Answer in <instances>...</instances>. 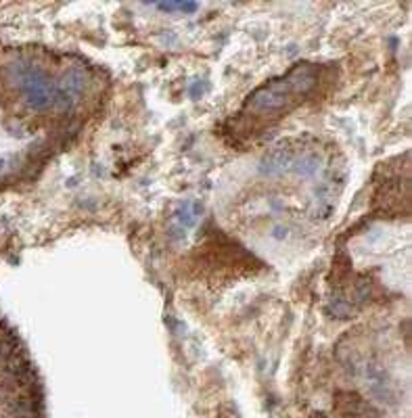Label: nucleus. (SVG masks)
Here are the masks:
<instances>
[{
	"label": "nucleus",
	"instance_id": "obj_2",
	"mask_svg": "<svg viewBox=\"0 0 412 418\" xmlns=\"http://www.w3.org/2000/svg\"><path fill=\"white\" fill-rule=\"evenodd\" d=\"M15 80L19 84V90L23 92L25 102L30 104L34 111H44L53 107L55 88L57 84L50 82L46 71L34 63H17L13 67Z\"/></svg>",
	"mask_w": 412,
	"mask_h": 418
},
{
	"label": "nucleus",
	"instance_id": "obj_4",
	"mask_svg": "<svg viewBox=\"0 0 412 418\" xmlns=\"http://www.w3.org/2000/svg\"><path fill=\"white\" fill-rule=\"evenodd\" d=\"M57 88L75 100V98L82 94V90H84V75H82V71H80V69H69V71L63 75L61 84H57Z\"/></svg>",
	"mask_w": 412,
	"mask_h": 418
},
{
	"label": "nucleus",
	"instance_id": "obj_5",
	"mask_svg": "<svg viewBox=\"0 0 412 418\" xmlns=\"http://www.w3.org/2000/svg\"><path fill=\"white\" fill-rule=\"evenodd\" d=\"M197 216H199V207L193 205V203H184L182 207L178 209L176 222L180 224V228H182V230H187V228H191L197 222Z\"/></svg>",
	"mask_w": 412,
	"mask_h": 418
},
{
	"label": "nucleus",
	"instance_id": "obj_1",
	"mask_svg": "<svg viewBox=\"0 0 412 418\" xmlns=\"http://www.w3.org/2000/svg\"><path fill=\"white\" fill-rule=\"evenodd\" d=\"M316 84V73L310 65H299L293 71H289L285 77L274 80L262 88H257L249 96V107L255 113H274L285 109V104H289L295 96H303L305 92H310Z\"/></svg>",
	"mask_w": 412,
	"mask_h": 418
},
{
	"label": "nucleus",
	"instance_id": "obj_6",
	"mask_svg": "<svg viewBox=\"0 0 412 418\" xmlns=\"http://www.w3.org/2000/svg\"><path fill=\"white\" fill-rule=\"evenodd\" d=\"M161 11H182V13H193L197 11V5L191 3H159L157 5Z\"/></svg>",
	"mask_w": 412,
	"mask_h": 418
},
{
	"label": "nucleus",
	"instance_id": "obj_7",
	"mask_svg": "<svg viewBox=\"0 0 412 418\" xmlns=\"http://www.w3.org/2000/svg\"><path fill=\"white\" fill-rule=\"evenodd\" d=\"M5 168V159H0V170H3Z\"/></svg>",
	"mask_w": 412,
	"mask_h": 418
},
{
	"label": "nucleus",
	"instance_id": "obj_3",
	"mask_svg": "<svg viewBox=\"0 0 412 418\" xmlns=\"http://www.w3.org/2000/svg\"><path fill=\"white\" fill-rule=\"evenodd\" d=\"M299 159V155L293 151V149H287V147H280L276 151H272L266 161H264V170L268 174H276V172H282V170H289L295 165V161Z\"/></svg>",
	"mask_w": 412,
	"mask_h": 418
}]
</instances>
